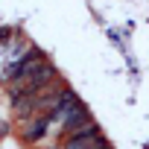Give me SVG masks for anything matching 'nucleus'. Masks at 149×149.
I'll use <instances>...</instances> for the list:
<instances>
[{
  "label": "nucleus",
  "instance_id": "f257e3e1",
  "mask_svg": "<svg viewBox=\"0 0 149 149\" xmlns=\"http://www.w3.org/2000/svg\"><path fill=\"white\" fill-rule=\"evenodd\" d=\"M91 126H94V120H91V114H88V108H85L82 102H76V105L67 111V117L61 120V129H64L67 137L79 134V132H85V129H91Z\"/></svg>",
  "mask_w": 149,
  "mask_h": 149
},
{
  "label": "nucleus",
  "instance_id": "f03ea898",
  "mask_svg": "<svg viewBox=\"0 0 149 149\" xmlns=\"http://www.w3.org/2000/svg\"><path fill=\"white\" fill-rule=\"evenodd\" d=\"M102 146H108V143H105V137H102V132L97 126H91V129H85L79 134H73L64 143V149H102Z\"/></svg>",
  "mask_w": 149,
  "mask_h": 149
},
{
  "label": "nucleus",
  "instance_id": "7ed1b4c3",
  "mask_svg": "<svg viewBox=\"0 0 149 149\" xmlns=\"http://www.w3.org/2000/svg\"><path fill=\"white\" fill-rule=\"evenodd\" d=\"M41 64H44V58H41L35 50H29V53H26L21 61H15V64H12V70H9V79L18 85V82H24L26 76H32V73H35Z\"/></svg>",
  "mask_w": 149,
  "mask_h": 149
},
{
  "label": "nucleus",
  "instance_id": "20e7f679",
  "mask_svg": "<svg viewBox=\"0 0 149 149\" xmlns=\"http://www.w3.org/2000/svg\"><path fill=\"white\" fill-rule=\"evenodd\" d=\"M50 123H53V120H50V114H44V117H38V120H35V123H32V126L26 129V134H24V137H26L29 143H32V140H41V137L47 134V129H50Z\"/></svg>",
  "mask_w": 149,
  "mask_h": 149
},
{
  "label": "nucleus",
  "instance_id": "39448f33",
  "mask_svg": "<svg viewBox=\"0 0 149 149\" xmlns=\"http://www.w3.org/2000/svg\"><path fill=\"white\" fill-rule=\"evenodd\" d=\"M0 134H3V129H0Z\"/></svg>",
  "mask_w": 149,
  "mask_h": 149
}]
</instances>
